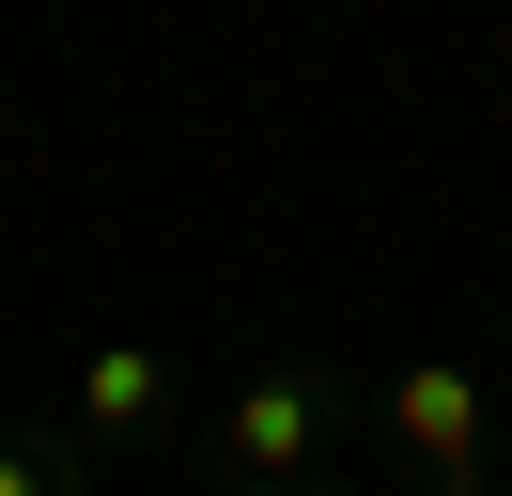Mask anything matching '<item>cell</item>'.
I'll list each match as a JSON object with an SVG mask.
<instances>
[{
	"label": "cell",
	"instance_id": "cell-7",
	"mask_svg": "<svg viewBox=\"0 0 512 496\" xmlns=\"http://www.w3.org/2000/svg\"><path fill=\"white\" fill-rule=\"evenodd\" d=\"M481 496H512V481H481Z\"/></svg>",
	"mask_w": 512,
	"mask_h": 496
},
{
	"label": "cell",
	"instance_id": "cell-4",
	"mask_svg": "<svg viewBox=\"0 0 512 496\" xmlns=\"http://www.w3.org/2000/svg\"><path fill=\"white\" fill-rule=\"evenodd\" d=\"M0 496H94V434H0Z\"/></svg>",
	"mask_w": 512,
	"mask_h": 496
},
{
	"label": "cell",
	"instance_id": "cell-3",
	"mask_svg": "<svg viewBox=\"0 0 512 496\" xmlns=\"http://www.w3.org/2000/svg\"><path fill=\"white\" fill-rule=\"evenodd\" d=\"M156 419H171V357L156 341H94V357H78V434L125 450V434H156Z\"/></svg>",
	"mask_w": 512,
	"mask_h": 496
},
{
	"label": "cell",
	"instance_id": "cell-1",
	"mask_svg": "<svg viewBox=\"0 0 512 496\" xmlns=\"http://www.w3.org/2000/svg\"><path fill=\"white\" fill-rule=\"evenodd\" d=\"M357 419H373V403H357L342 372H311V357H264L249 388H218V465H233V481H326Z\"/></svg>",
	"mask_w": 512,
	"mask_h": 496
},
{
	"label": "cell",
	"instance_id": "cell-2",
	"mask_svg": "<svg viewBox=\"0 0 512 496\" xmlns=\"http://www.w3.org/2000/svg\"><path fill=\"white\" fill-rule=\"evenodd\" d=\"M373 434L404 450L419 496H481V481H497V372H466V357H404V372L373 388Z\"/></svg>",
	"mask_w": 512,
	"mask_h": 496
},
{
	"label": "cell",
	"instance_id": "cell-6",
	"mask_svg": "<svg viewBox=\"0 0 512 496\" xmlns=\"http://www.w3.org/2000/svg\"><path fill=\"white\" fill-rule=\"evenodd\" d=\"M497 388H512V341H497Z\"/></svg>",
	"mask_w": 512,
	"mask_h": 496
},
{
	"label": "cell",
	"instance_id": "cell-5",
	"mask_svg": "<svg viewBox=\"0 0 512 496\" xmlns=\"http://www.w3.org/2000/svg\"><path fill=\"white\" fill-rule=\"evenodd\" d=\"M218 496H357V481H233V465H218Z\"/></svg>",
	"mask_w": 512,
	"mask_h": 496
}]
</instances>
